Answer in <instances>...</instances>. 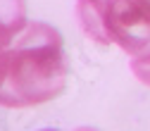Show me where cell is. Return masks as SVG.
I'll list each match as a JSON object with an SVG mask.
<instances>
[{
    "label": "cell",
    "instance_id": "cell-1",
    "mask_svg": "<svg viewBox=\"0 0 150 131\" xmlns=\"http://www.w3.org/2000/svg\"><path fill=\"white\" fill-rule=\"evenodd\" d=\"M69 62L62 33L48 22H29L10 45L0 105L22 110L50 103L67 86Z\"/></svg>",
    "mask_w": 150,
    "mask_h": 131
},
{
    "label": "cell",
    "instance_id": "cell-2",
    "mask_svg": "<svg viewBox=\"0 0 150 131\" xmlns=\"http://www.w3.org/2000/svg\"><path fill=\"white\" fill-rule=\"evenodd\" d=\"M107 29L131 57L150 52V0H107Z\"/></svg>",
    "mask_w": 150,
    "mask_h": 131
},
{
    "label": "cell",
    "instance_id": "cell-3",
    "mask_svg": "<svg viewBox=\"0 0 150 131\" xmlns=\"http://www.w3.org/2000/svg\"><path fill=\"white\" fill-rule=\"evenodd\" d=\"M74 17L83 36L98 45H110L112 36L107 29V0H76Z\"/></svg>",
    "mask_w": 150,
    "mask_h": 131
},
{
    "label": "cell",
    "instance_id": "cell-4",
    "mask_svg": "<svg viewBox=\"0 0 150 131\" xmlns=\"http://www.w3.org/2000/svg\"><path fill=\"white\" fill-rule=\"evenodd\" d=\"M26 24V0H0V43L12 45Z\"/></svg>",
    "mask_w": 150,
    "mask_h": 131
},
{
    "label": "cell",
    "instance_id": "cell-5",
    "mask_svg": "<svg viewBox=\"0 0 150 131\" xmlns=\"http://www.w3.org/2000/svg\"><path fill=\"white\" fill-rule=\"evenodd\" d=\"M129 69L136 76V81H141L143 86H150V52L134 55L129 62Z\"/></svg>",
    "mask_w": 150,
    "mask_h": 131
},
{
    "label": "cell",
    "instance_id": "cell-6",
    "mask_svg": "<svg viewBox=\"0 0 150 131\" xmlns=\"http://www.w3.org/2000/svg\"><path fill=\"white\" fill-rule=\"evenodd\" d=\"M7 64H10V45L0 43V88H3L5 76H7Z\"/></svg>",
    "mask_w": 150,
    "mask_h": 131
}]
</instances>
